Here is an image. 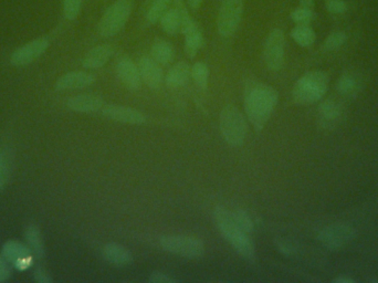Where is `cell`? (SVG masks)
Instances as JSON below:
<instances>
[{
  "label": "cell",
  "instance_id": "1",
  "mask_svg": "<svg viewBox=\"0 0 378 283\" xmlns=\"http://www.w3.org/2000/svg\"><path fill=\"white\" fill-rule=\"evenodd\" d=\"M279 101L277 90L270 85L258 83L246 92L244 111L249 123L256 132H261L267 124Z\"/></svg>",
  "mask_w": 378,
  "mask_h": 283
},
{
  "label": "cell",
  "instance_id": "2",
  "mask_svg": "<svg viewBox=\"0 0 378 283\" xmlns=\"http://www.w3.org/2000/svg\"><path fill=\"white\" fill-rule=\"evenodd\" d=\"M215 220L221 235L230 243L231 247L247 260H252L256 255V248L248 234L235 222L232 212H229L225 207H216Z\"/></svg>",
  "mask_w": 378,
  "mask_h": 283
},
{
  "label": "cell",
  "instance_id": "3",
  "mask_svg": "<svg viewBox=\"0 0 378 283\" xmlns=\"http://www.w3.org/2000/svg\"><path fill=\"white\" fill-rule=\"evenodd\" d=\"M221 136L232 147L244 145L248 134V119L236 105L223 107L219 116Z\"/></svg>",
  "mask_w": 378,
  "mask_h": 283
},
{
  "label": "cell",
  "instance_id": "4",
  "mask_svg": "<svg viewBox=\"0 0 378 283\" xmlns=\"http://www.w3.org/2000/svg\"><path fill=\"white\" fill-rule=\"evenodd\" d=\"M328 88L329 78L324 72H307L297 80L292 97L297 104H311L322 99Z\"/></svg>",
  "mask_w": 378,
  "mask_h": 283
},
{
  "label": "cell",
  "instance_id": "5",
  "mask_svg": "<svg viewBox=\"0 0 378 283\" xmlns=\"http://www.w3.org/2000/svg\"><path fill=\"white\" fill-rule=\"evenodd\" d=\"M132 13V0H117L102 16L98 31L102 37H114L124 28Z\"/></svg>",
  "mask_w": 378,
  "mask_h": 283
},
{
  "label": "cell",
  "instance_id": "6",
  "mask_svg": "<svg viewBox=\"0 0 378 283\" xmlns=\"http://www.w3.org/2000/svg\"><path fill=\"white\" fill-rule=\"evenodd\" d=\"M160 246L166 253L187 259H199L205 255V243L199 238L185 235L163 236Z\"/></svg>",
  "mask_w": 378,
  "mask_h": 283
},
{
  "label": "cell",
  "instance_id": "7",
  "mask_svg": "<svg viewBox=\"0 0 378 283\" xmlns=\"http://www.w3.org/2000/svg\"><path fill=\"white\" fill-rule=\"evenodd\" d=\"M244 13L242 0H223L218 13L217 27L221 37L229 38L236 32Z\"/></svg>",
  "mask_w": 378,
  "mask_h": 283
},
{
  "label": "cell",
  "instance_id": "8",
  "mask_svg": "<svg viewBox=\"0 0 378 283\" xmlns=\"http://www.w3.org/2000/svg\"><path fill=\"white\" fill-rule=\"evenodd\" d=\"M285 33L281 29H273L268 35L264 42V62L268 69L277 72L281 70L285 64Z\"/></svg>",
  "mask_w": 378,
  "mask_h": 283
},
{
  "label": "cell",
  "instance_id": "9",
  "mask_svg": "<svg viewBox=\"0 0 378 283\" xmlns=\"http://www.w3.org/2000/svg\"><path fill=\"white\" fill-rule=\"evenodd\" d=\"M354 237H355L354 228L350 227V224H342V222L330 224L328 227L323 228L317 235L319 241L324 247L332 251L345 247L354 239Z\"/></svg>",
  "mask_w": 378,
  "mask_h": 283
},
{
  "label": "cell",
  "instance_id": "10",
  "mask_svg": "<svg viewBox=\"0 0 378 283\" xmlns=\"http://www.w3.org/2000/svg\"><path fill=\"white\" fill-rule=\"evenodd\" d=\"M1 255L11 265L20 271L30 268L35 259L30 248L18 240H8L4 243Z\"/></svg>",
  "mask_w": 378,
  "mask_h": 283
},
{
  "label": "cell",
  "instance_id": "11",
  "mask_svg": "<svg viewBox=\"0 0 378 283\" xmlns=\"http://www.w3.org/2000/svg\"><path fill=\"white\" fill-rule=\"evenodd\" d=\"M50 46V41L44 37L33 39L28 44H23L20 48L13 52L11 64L15 66H25L36 61L41 56H44Z\"/></svg>",
  "mask_w": 378,
  "mask_h": 283
},
{
  "label": "cell",
  "instance_id": "12",
  "mask_svg": "<svg viewBox=\"0 0 378 283\" xmlns=\"http://www.w3.org/2000/svg\"><path fill=\"white\" fill-rule=\"evenodd\" d=\"M101 112L102 115L109 120L131 126H141L146 122V116L141 111L125 105H105Z\"/></svg>",
  "mask_w": 378,
  "mask_h": 283
},
{
  "label": "cell",
  "instance_id": "13",
  "mask_svg": "<svg viewBox=\"0 0 378 283\" xmlns=\"http://www.w3.org/2000/svg\"><path fill=\"white\" fill-rule=\"evenodd\" d=\"M117 77L123 85L131 91H138L142 87V78H141L138 66L133 60L127 56H123L117 64Z\"/></svg>",
  "mask_w": 378,
  "mask_h": 283
},
{
  "label": "cell",
  "instance_id": "14",
  "mask_svg": "<svg viewBox=\"0 0 378 283\" xmlns=\"http://www.w3.org/2000/svg\"><path fill=\"white\" fill-rule=\"evenodd\" d=\"M105 100L101 95L93 93H83L70 97L66 101L69 110L78 113H97L105 107Z\"/></svg>",
  "mask_w": 378,
  "mask_h": 283
},
{
  "label": "cell",
  "instance_id": "15",
  "mask_svg": "<svg viewBox=\"0 0 378 283\" xmlns=\"http://www.w3.org/2000/svg\"><path fill=\"white\" fill-rule=\"evenodd\" d=\"M137 66H138L141 78L145 85L152 90L160 89L164 80V74H163L160 64L150 56H143Z\"/></svg>",
  "mask_w": 378,
  "mask_h": 283
},
{
  "label": "cell",
  "instance_id": "16",
  "mask_svg": "<svg viewBox=\"0 0 378 283\" xmlns=\"http://www.w3.org/2000/svg\"><path fill=\"white\" fill-rule=\"evenodd\" d=\"M182 33L185 36L186 54H187L188 58L194 59L203 47V33H201L199 25L191 17H189L184 23L183 27H182Z\"/></svg>",
  "mask_w": 378,
  "mask_h": 283
},
{
  "label": "cell",
  "instance_id": "17",
  "mask_svg": "<svg viewBox=\"0 0 378 283\" xmlns=\"http://www.w3.org/2000/svg\"><path fill=\"white\" fill-rule=\"evenodd\" d=\"M95 82V76L90 72L74 71L64 74L56 82L57 91L84 89Z\"/></svg>",
  "mask_w": 378,
  "mask_h": 283
},
{
  "label": "cell",
  "instance_id": "18",
  "mask_svg": "<svg viewBox=\"0 0 378 283\" xmlns=\"http://www.w3.org/2000/svg\"><path fill=\"white\" fill-rule=\"evenodd\" d=\"M342 107L333 100H326L321 103L317 110L319 123L325 128H333L338 126L342 119Z\"/></svg>",
  "mask_w": 378,
  "mask_h": 283
},
{
  "label": "cell",
  "instance_id": "19",
  "mask_svg": "<svg viewBox=\"0 0 378 283\" xmlns=\"http://www.w3.org/2000/svg\"><path fill=\"white\" fill-rule=\"evenodd\" d=\"M113 52L114 50L110 44L95 47L88 52L87 56H84L82 66L88 70L100 69L111 59Z\"/></svg>",
  "mask_w": 378,
  "mask_h": 283
},
{
  "label": "cell",
  "instance_id": "20",
  "mask_svg": "<svg viewBox=\"0 0 378 283\" xmlns=\"http://www.w3.org/2000/svg\"><path fill=\"white\" fill-rule=\"evenodd\" d=\"M103 257L111 265H130L133 261V255L124 246L117 243H110L103 248Z\"/></svg>",
  "mask_w": 378,
  "mask_h": 283
},
{
  "label": "cell",
  "instance_id": "21",
  "mask_svg": "<svg viewBox=\"0 0 378 283\" xmlns=\"http://www.w3.org/2000/svg\"><path fill=\"white\" fill-rule=\"evenodd\" d=\"M25 239L27 246L30 248L33 257L42 259L46 255L44 236L37 224H30L25 227Z\"/></svg>",
  "mask_w": 378,
  "mask_h": 283
},
{
  "label": "cell",
  "instance_id": "22",
  "mask_svg": "<svg viewBox=\"0 0 378 283\" xmlns=\"http://www.w3.org/2000/svg\"><path fill=\"white\" fill-rule=\"evenodd\" d=\"M191 77V68L186 62H178L174 64L167 72L165 83L170 89H177L183 87Z\"/></svg>",
  "mask_w": 378,
  "mask_h": 283
},
{
  "label": "cell",
  "instance_id": "23",
  "mask_svg": "<svg viewBox=\"0 0 378 283\" xmlns=\"http://www.w3.org/2000/svg\"><path fill=\"white\" fill-rule=\"evenodd\" d=\"M150 54H152L153 59L155 60L160 66H167L175 59V49L170 42L162 40V39H158L153 42Z\"/></svg>",
  "mask_w": 378,
  "mask_h": 283
},
{
  "label": "cell",
  "instance_id": "24",
  "mask_svg": "<svg viewBox=\"0 0 378 283\" xmlns=\"http://www.w3.org/2000/svg\"><path fill=\"white\" fill-rule=\"evenodd\" d=\"M336 88L340 95L344 97H354L360 89V78L356 77L355 74H343L338 79Z\"/></svg>",
  "mask_w": 378,
  "mask_h": 283
},
{
  "label": "cell",
  "instance_id": "25",
  "mask_svg": "<svg viewBox=\"0 0 378 283\" xmlns=\"http://www.w3.org/2000/svg\"><path fill=\"white\" fill-rule=\"evenodd\" d=\"M291 37L300 47L307 48L314 44V30L311 28L310 25H297V27L292 29Z\"/></svg>",
  "mask_w": 378,
  "mask_h": 283
},
{
  "label": "cell",
  "instance_id": "26",
  "mask_svg": "<svg viewBox=\"0 0 378 283\" xmlns=\"http://www.w3.org/2000/svg\"><path fill=\"white\" fill-rule=\"evenodd\" d=\"M191 78L195 82L196 87L201 90H206L208 88L209 82V68L203 62H196L191 66Z\"/></svg>",
  "mask_w": 378,
  "mask_h": 283
},
{
  "label": "cell",
  "instance_id": "27",
  "mask_svg": "<svg viewBox=\"0 0 378 283\" xmlns=\"http://www.w3.org/2000/svg\"><path fill=\"white\" fill-rule=\"evenodd\" d=\"M175 0H155L150 6L148 13V20L150 23H156L160 21L166 11L173 7Z\"/></svg>",
  "mask_w": 378,
  "mask_h": 283
},
{
  "label": "cell",
  "instance_id": "28",
  "mask_svg": "<svg viewBox=\"0 0 378 283\" xmlns=\"http://www.w3.org/2000/svg\"><path fill=\"white\" fill-rule=\"evenodd\" d=\"M348 41V36L345 32L343 31H335L331 33L328 38L325 39L324 44H323V49L325 52H334L338 50L341 47L344 46Z\"/></svg>",
  "mask_w": 378,
  "mask_h": 283
},
{
  "label": "cell",
  "instance_id": "29",
  "mask_svg": "<svg viewBox=\"0 0 378 283\" xmlns=\"http://www.w3.org/2000/svg\"><path fill=\"white\" fill-rule=\"evenodd\" d=\"M232 212V217L235 222L238 224L239 227L242 228L247 234H252L254 230V220L249 216L248 212L242 210H236Z\"/></svg>",
  "mask_w": 378,
  "mask_h": 283
},
{
  "label": "cell",
  "instance_id": "30",
  "mask_svg": "<svg viewBox=\"0 0 378 283\" xmlns=\"http://www.w3.org/2000/svg\"><path fill=\"white\" fill-rule=\"evenodd\" d=\"M292 21H295L297 25H310L315 18V13L312 9H305V8H297L292 11Z\"/></svg>",
  "mask_w": 378,
  "mask_h": 283
},
{
  "label": "cell",
  "instance_id": "31",
  "mask_svg": "<svg viewBox=\"0 0 378 283\" xmlns=\"http://www.w3.org/2000/svg\"><path fill=\"white\" fill-rule=\"evenodd\" d=\"M83 0H64V15L68 20H76L81 11Z\"/></svg>",
  "mask_w": 378,
  "mask_h": 283
},
{
  "label": "cell",
  "instance_id": "32",
  "mask_svg": "<svg viewBox=\"0 0 378 283\" xmlns=\"http://www.w3.org/2000/svg\"><path fill=\"white\" fill-rule=\"evenodd\" d=\"M348 7V3L345 0H328V3H326V9H328L329 13H334V15L346 13Z\"/></svg>",
  "mask_w": 378,
  "mask_h": 283
},
{
  "label": "cell",
  "instance_id": "33",
  "mask_svg": "<svg viewBox=\"0 0 378 283\" xmlns=\"http://www.w3.org/2000/svg\"><path fill=\"white\" fill-rule=\"evenodd\" d=\"M11 276H13V269H11V263L0 255V282L9 280Z\"/></svg>",
  "mask_w": 378,
  "mask_h": 283
},
{
  "label": "cell",
  "instance_id": "34",
  "mask_svg": "<svg viewBox=\"0 0 378 283\" xmlns=\"http://www.w3.org/2000/svg\"><path fill=\"white\" fill-rule=\"evenodd\" d=\"M33 277L35 281L38 283H51L54 281L52 277L50 276V273L42 267H36V268L33 269Z\"/></svg>",
  "mask_w": 378,
  "mask_h": 283
},
{
  "label": "cell",
  "instance_id": "35",
  "mask_svg": "<svg viewBox=\"0 0 378 283\" xmlns=\"http://www.w3.org/2000/svg\"><path fill=\"white\" fill-rule=\"evenodd\" d=\"M148 281L152 283H176L178 282L176 279L172 278L166 273L160 272V271H154L150 273Z\"/></svg>",
  "mask_w": 378,
  "mask_h": 283
},
{
  "label": "cell",
  "instance_id": "36",
  "mask_svg": "<svg viewBox=\"0 0 378 283\" xmlns=\"http://www.w3.org/2000/svg\"><path fill=\"white\" fill-rule=\"evenodd\" d=\"M6 181H7V163L5 156L0 152V191L5 187Z\"/></svg>",
  "mask_w": 378,
  "mask_h": 283
},
{
  "label": "cell",
  "instance_id": "37",
  "mask_svg": "<svg viewBox=\"0 0 378 283\" xmlns=\"http://www.w3.org/2000/svg\"><path fill=\"white\" fill-rule=\"evenodd\" d=\"M300 7L305 9H314V0H299Z\"/></svg>",
  "mask_w": 378,
  "mask_h": 283
},
{
  "label": "cell",
  "instance_id": "38",
  "mask_svg": "<svg viewBox=\"0 0 378 283\" xmlns=\"http://www.w3.org/2000/svg\"><path fill=\"white\" fill-rule=\"evenodd\" d=\"M278 247H279V251H282L283 253H285V255H290V253H292V248L290 247L288 243H280L279 245H278Z\"/></svg>",
  "mask_w": 378,
  "mask_h": 283
},
{
  "label": "cell",
  "instance_id": "39",
  "mask_svg": "<svg viewBox=\"0 0 378 283\" xmlns=\"http://www.w3.org/2000/svg\"><path fill=\"white\" fill-rule=\"evenodd\" d=\"M187 1L188 5H189L191 9H199L201 7V3H203V0H187Z\"/></svg>",
  "mask_w": 378,
  "mask_h": 283
},
{
  "label": "cell",
  "instance_id": "40",
  "mask_svg": "<svg viewBox=\"0 0 378 283\" xmlns=\"http://www.w3.org/2000/svg\"><path fill=\"white\" fill-rule=\"evenodd\" d=\"M333 282L335 283H354L353 279L346 278V277H338V278L334 279Z\"/></svg>",
  "mask_w": 378,
  "mask_h": 283
}]
</instances>
